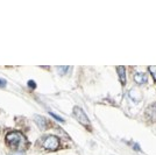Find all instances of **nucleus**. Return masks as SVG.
<instances>
[{"label": "nucleus", "mask_w": 156, "mask_h": 155, "mask_svg": "<svg viewBox=\"0 0 156 155\" xmlns=\"http://www.w3.org/2000/svg\"><path fill=\"white\" fill-rule=\"evenodd\" d=\"M50 114H51V116L54 117V118H56V119H57L58 121H61V123H64V119H63V118H61V117H58L57 114H55L54 112H50Z\"/></svg>", "instance_id": "nucleus-10"}, {"label": "nucleus", "mask_w": 156, "mask_h": 155, "mask_svg": "<svg viewBox=\"0 0 156 155\" xmlns=\"http://www.w3.org/2000/svg\"><path fill=\"white\" fill-rule=\"evenodd\" d=\"M28 85H29L30 88H33V89H34V88L36 86V85H35V82H34V81H29V82H28Z\"/></svg>", "instance_id": "nucleus-13"}, {"label": "nucleus", "mask_w": 156, "mask_h": 155, "mask_svg": "<svg viewBox=\"0 0 156 155\" xmlns=\"http://www.w3.org/2000/svg\"><path fill=\"white\" fill-rule=\"evenodd\" d=\"M42 146L46 149L49 150H55V149L58 148L59 146V139L55 135H49L44 139V141L42 143Z\"/></svg>", "instance_id": "nucleus-2"}, {"label": "nucleus", "mask_w": 156, "mask_h": 155, "mask_svg": "<svg viewBox=\"0 0 156 155\" xmlns=\"http://www.w3.org/2000/svg\"><path fill=\"white\" fill-rule=\"evenodd\" d=\"M129 97L134 100V102H139V100H141V98H142V95H141V92L136 89H132L129 90Z\"/></svg>", "instance_id": "nucleus-5"}, {"label": "nucleus", "mask_w": 156, "mask_h": 155, "mask_svg": "<svg viewBox=\"0 0 156 155\" xmlns=\"http://www.w3.org/2000/svg\"><path fill=\"white\" fill-rule=\"evenodd\" d=\"M148 70H149V72L153 75L154 79L156 81V65H150L149 68H148Z\"/></svg>", "instance_id": "nucleus-9"}, {"label": "nucleus", "mask_w": 156, "mask_h": 155, "mask_svg": "<svg viewBox=\"0 0 156 155\" xmlns=\"http://www.w3.org/2000/svg\"><path fill=\"white\" fill-rule=\"evenodd\" d=\"M6 141L8 142V145L12 148L19 149V152H21L27 146L26 138L20 132H9V133H7Z\"/></svg>", "instance_id": "nucleus-1"}, {"label": "nucleus", "mask_w": 156, "mask_h": 155, "mask_svg": "<svg viewBox=\"0 0 156 155\" xmlns=\"http://www.w3.org/2000/svg\"><path fill=\"white\" fill-rule=\"evenodd\" d=\"M66 70H69V67H59L58 68V71L61 72H65Z\"/></svg>", "instance_id": "nucleus-11"}, {"label": "nucleus", "mask_w": 156, "mask_h": 155, "mask_svg": "<svg viewBox=\"0 0 156 155\" xmlns=\"http://www.w3.org/2000/svg\"><path fill=\"white\" fill-rule=\"evenodd\" d=\"M147 116L150 118V120H155V117L156 116V104H154V105H150L149 107L147 109Z\"/></svg>", "instance_id": "nucleus-6"}, {"label": "nucleus", "mask_w": 156, "mask_h": 155, "mask_svg": "<svg viewBox=\"0 0 156 155\" xmlns=\"http://www.w3.org/2000/svg\"><path fill=\"white\" fill-rule=\"evenodd\" d=\"M35 120H36V124L39 125L40 127L42 129H44L46 128V126H47V120L43 118V117H41V116H35Z\"/></svg>", "instance_id": "nucleus-8"}, {"label": "nucleus", "mask_w": 156, "mask_h": 155, "mask_svg": "<svg viewBox=\"0 0 156 155\" xmlns=\"http://www.w3.org/2000/svg\"><path fill=\"white\" fill-rule=\"evenodd\" d=\"M147 75L144 72H135L134 75V81L136 82L137 84H143V83H147Z\"/></svg>", "instance_id": "nucleus-4"}, {"label": "nucleus", "mask_w": 156, "mask_h": 155, "mask_svg": "<svg viewBox=\"0 0 156 155\" xmlns=\"http://www.w3.org/2000/svg\"><path fill=\"white\" fill-rule=\"evenodd\" d=\"M12 155H25V153H22V152H16V153H13Z\"/></svg>", "instance_id": "nucleus-14"}, {"label": "nucleus", "mask_w": 156, "mask_h": 155, "mask_svg": "<svg viewBox=\"0 0 156 155\" xmlns=\"http://www.w3.org/2000/svg\"><path fill=\"white\" fill-rule=\"evenodd\" d=\"M73 116H75V118L77 119L79 123L83 124V125H89L90 124L89 117L86 116V113L79 106H75L73 107Z\"/></svg>", "instance_id": "nucleus-3"}, {"label": "nucleus", "mask_w": 156, "mask_h": 155, "mask_svg": "<svg viewBox=\"0 0 156 155\" xmlns=\"http://www.w3.org/2000/svg\"><path fill=\"white\" fill-rule=\"evenodd\" d=\"M117 70H118V72H119V77H120L121 83L125 84V83H126V70H125V67L119 65L117 68Z\"/></svg>", "instance_id": "nucleus-7"}, {"label": "nucleus", "mask_w": 156, "mask_h": 155, "mask_svg": "<svg viewBox=\"0 0 156 155\" xmlns=\"http://www.w3.org/2000/svg\"><path fill=\"white\" fill-rule=\"evenodd\" d=\"M0 86H1V88L6 86V81H5V79H2V78H0Z\"/></svg>", "instance_id": "nucleus-12"}]
</instances>
